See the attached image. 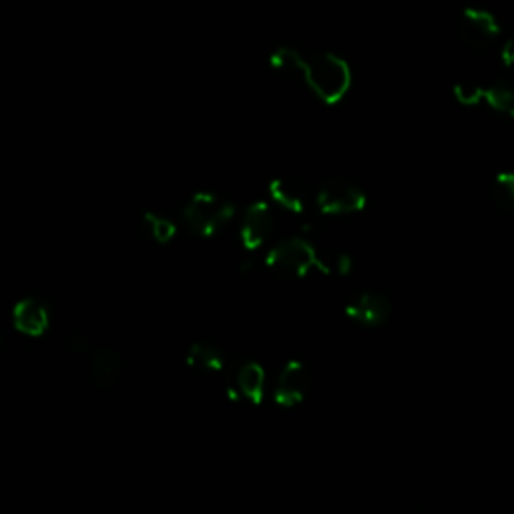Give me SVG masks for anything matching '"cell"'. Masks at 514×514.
I'll return each instance as SVG.
<instances>
[{
	"instance_id": "1",
	"label": "cell",
	"mask_w": 514,
	"mask_h": 514,
	"mask_svg": "<svg viewBox=\"0 0 514 514\" xmlns=\"http://www.w3.org/2000/svg\"><path fill=\"white\" fill-rule=\"evenodd\" d=\"M272 69L300 77L310 91L326 105L340 103L352 87L350 65L330 53L302 55L296 49L280 47L270 57Z\"/></svg>"
},
{
	"instance_id": "2",
	"label": "cell",
	"mask_w": 514,
	"mask_h": 514,
	"mask_svg": "<svg viewBox=\"0 0 514 514\" xmlns=\"http://www.w3.org/2000/svg\"><path fill=\"white\" fill-rule=\"evenodd\" d=\"M233 215H235L233 201L209 191L195 193L183 209V221L189 227V231L195 233L197 237L217 235L221 229L229 225Z\"/></svg>"
},
{
	"instance_id": "3",
	"label": "cell",
	"mask_w": 514,
	"mask_h": 514,
	"mask_svg": "<svg viewBox=\"0 0 514 514\" xmlns=\"http://www.w3.org/2000/svg\"><path fill=\"white\" fill-rule=\"evenodd\" d=\"M266 268L280 280H302L316 270V247L306 237L284 239L268 251Z\"/></svg>"
},
{
	"instance_id": "4",
	"label": "cell",
	"mask_w": 514,
	"mask_h": 514,
	"mask_svg": "<svg viewBox=\"0 0 514 514\" xmlns=\"http://www.w3.org/2000/svg\"><path fill=\"white\" fill-rule=\"evenodd\" d=\"M316 205L326 215H352L368 205L366 191L350 177H330L314 193Z\"/></svg>"
},
{
	"instance_id": "5",
	"label": "cell",
	"mask_w": 514,
	"mask_h": 514,
	"mask_svg": "<svg viewBox=\"0 0 514 514\" xmlns=\"http://www.w3.org/2000/svg\"><path fill=\"white\" fill-rule=\"evenodd\" d=\"M274 229H276V215L272 205L264 199L253 201L243 213V221L239 229L241 243L247 251H257L270 241Z\"/></svg>"
},
{
	"instance_id": "6",
	"label": "cell",
	"mask_w": 514,
	"mask_h": 514,
	"mask_svg": "<svg viewBox=\"0 0 514 514\" xmlns=\"http://www.w3.org/2000/svg\"><path fill=\"white\" fill-rule=\"evenodd\" d=\"M312 390V374L300 360H290L278 374L274 386L276 404L282 408L300 406Z\"/></svg>"
},
{
	"instance_id": "7",
	"label": "cell",
	"mask_w": 514,
	"mask_h": 514,
	"mask_svg": "<svg viewBox=\"0 0 514 514\" xmlns=\"http://www.w3.org/2000/svg\"><path fill=\"white\" fill-rule=\"evenodd\" d=\"M500 25L494 15L480 9H466L458 19V37L470 49H488L500 37Z\"/></svg>"
},
{
	"instance_id": "8",
	"label": "cell",
	"mask_w": 514,
	"mask_h": 514,
	"mask_svg": "<svg viewBox=\"0 0 514 514\" xmlns=\"http://www.w3.org/2000/svg\"><path fill=\"white\" fill-rule=\"evenodd\" d=\"M344 312L352 322L364 328H380L390 320L394 306L390 298L380 292H362L346 304Z\"/></svg>"
},
{
	"instance_id": "9",
	"label": "cell",
	"mask_w": 514,
	"mask_h": 514,
	"mask_svg": "<svg viewBox=\"0 0 514 514\" xmlns=\"http://www.w3.org/2000/svg\"><path fill=\"white\" fill-rule=\"evenodd\" d=\"M268 191L276 205L284 207L290 213H298V215L306 213L314 199L310 185L296 175H282V177L272 179Z\"/></svg>"
},
{
	"instance_id": "10",
	"label": "cell",
	"mask_w": 514,
	"mask_h": 514,
	"mask_svg": "<svg viewBox=\"0 0 514 514\" xmlns=\"http://www.w3.org/2000/svg\"><path fill=\"white\" fill-rule=\"evenodd\" d=\"M13 322L21 334H25L29 338H39L51 326V312H49L47 304H43L41 300L25 298L15 306Z\"/></svg>"
},
{
	"instance_id": "11",
	"label": "cell",
	"mask_w": 514,
	"mask_h": 514,
	"mask_svg": "<svg viewBox=\"0 0 514 514\" xmlns=\"http://www.w3.org/2000/svg\"><path fill=\"white\" fill-rule=\"evenodd\" d=\"M266 370L262 368V364L257 362H245L237 374H235V384H233V390L229 392L231 398L239 400H247L255 406H260L266 398Z\"/></svg>"
},
{
	"instance_id": "12",
	"label": "cell",
	"mask_w": 514,
	"mask_h": 514,
	"mask_svg": "<svg viewBox=\"0 0 514 514\" xmlns=\"http://www.w3.org/2000/svg\"><path fill=\"white\" fill-rule=\"evenodd\" d=\"M125 364L117 350L103 348L91 358V380L99 390H111L123 378Z\"/></svg>"
},
{
	"instance_id": "13",
	"label": "cell",
	"mask_w": 514,
	"mask_h": 514,
	"mask_svg": "<svg viewBox=\"0 0 514 514\" xmlns=\"http://www.w3.org/2000/svg\"><path fill=\"white\" fill-rule=\"evenodd\" d=\"M187 364H189V368H193L201 374H221L227 366V360L219 348L197 342L187 352Z\"/></svg>"
},
{
	"instance_id": "14",
	"label": "cell",
	"mask_w": 514,
	"mask_h": 514,
	"mask_svg": "<svg viewBox=\"0 0 514 514\" xmlns=\"http://www.w3.org/2000/svg\"><path fill=\"white\" fill-rule=\"evenodd\" d=\"M482 103H486L492 111L514 117V83L510 81H498L490 87H484Z\"/></svg>"
},
{
	"instance_id": "15",
	"label": "cell",
	"mask_w": 514,
	"mask_h": 514,
	"mask_svg": "<svg viewBox=\"0 0 514 514\" xmlns=\"http://www.w3.org/2000/svg\"><path fill=\"white\" fill-rule=\"evenodd\" d=\"M492 201L506 213L514 215V171L498 173L490 185Z\"/></svg>"
},
{
	"instance_id": "16",
	"label": "cell",
	"mask_w": 514,
	"mask_h": 514,
	"mask_svg": "<svg viewBox=\"0 0 514 514\" xmlns=\"http://www.w3.org/2000/svg\"><path fill=\"white\" fill-rule=\"evenodd\" d=\"M143 227L147 235L157 243H169L177 235V225L169 217L153 211H147L143 215Z\"/></svg>"
},
{
	"instance_id": "17",
	"label": "cell",
	"mask_w": 514,
	"mask_h": 514,
	"mask_svg": "<svg viewBox=\"0 0 514 514\" xmlns=\"http://www.w3.org/2000/svg\"><path fill=\"white\" fill-rule=\"evenodd\" d=\"M482 93H484V87L478 85V83H458L454 87V97L458 103L466 105V107H472V105H478L482 103Z\"/></svg>"
},
{
	"instance_id": "18",
	"label": "cell",
	"mask_w": 514,
	"mask_h": 514,
	"mask_svg": "<svg viewBox=\"0 0 514 514\" xmlns=\"http://www.w3.org/2000/svg\"><path fill=\"white\" fill-rule=\"evenodd\" d=\"M69 348H71L75 354H89V352L93 350L91 340H89L87 336H81V334H77V336H73V338L69 340Z\"/></svg>"
},
{
	"instance_id": "19",
	"label": "cell",
	"mask_w": 514,
	"mask_h": 514,
	"mask_svg": "<svg viewBox=\"0 0 514 514\" xmlns=\"http://www.w3.org/2000/svg\"><path fill=\"white\" fill-rule=\"evenodd\" d=\"M502 63L514 71V37L508 39L502 47Z\"/></svg>"
},
{
	"instance_id": "20",
	"label": "cell",
	"mask_w": 514,
	"mask_h": 514,
	"mask_svg": "<svg viewBox=\"0 0 514 514\" xmlns=\"http://www.w3.org/2000/svg\"><path fill=\"white\" fill-rule=\"evenodd\" d=\"M3 344H5V334L0 332V346H3Z\"/></svg>"
}]
</instances>
